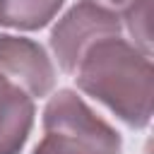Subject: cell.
Returning a JSON list of instances; mask_svg holds the SVG:
<instances>
[{"label":"cell","mask_w":154,"mask_h":154,"mask_svg":"<svg viewBox=\"0 0 154 154\" xmlns=\"http://www.w3.org/2000/svg\"><path fill=\"white\" fill-rule=\"evenodd\" d=\"M79 91L103 103L120 123L142 130L152 120V55L123 34L96 41L72 72Z\"/></svg>","instance_id":"1"},{"label":"cell","mask_w":154,"mask_h":154,"mask_svg":"<svg viewBox=\"0 0 154 154\" xmlns=\"http://www.w3.org/2000/svg\"><path fill=\"white\" fill-rule=\"evenodd\" d=\"M43 137L31 154H123L120 132L75 89H58L43 108Z\"/></svg>","instance_id":"2"},{"label":"cell","mask_w":154,"mask_h":154,"mask_svg":"<svg viewBox=\"0 0 154 154\" xmlns=\"http://www.w3.org/2000/svg\"><path fill=\"white\" fill-rule=\"evenodd\" d=\"M123 34L120 12L94 0H79L72 5L51 31V51L58 67L72 75L84 58V53L101 38Z\"/></svg>","instance_id":"3"},{"label":"cell","mask_w":154,"mask_h":154,"mask_svg":"<svg viewBox=\"0 0 154 154\" xmlns=\"http://www.w3.org/2000/svg\"><path fill=\"white\" fill-rule=\"evenodd\" d=\"M0 72L31 99H43L55 87V65L46 48L26 36L0 34Z\"/></svg>","instance_id":"4"},{"label":"cell","mask_w":154,"mask_h":154,"mask_svg":"<svg viewBox=\"0 0 154 154\" xmlns=\"http://www.w3.org/2000/svg\"><path fill=\"white\" fill-rule=\"evenodd\" d=\"M36 99L0 72V154H19L31 135Z\"/></svg>","instance_id":"5"},{"label":"cell","mask_w":154,"mask_h":154,"mask_svg":"<svg viewBox=\"0 0 154 154\" xmlns=\"http://www.w3.org/2000/svg\"><path fill=\"white\" fill-rule=\"evenodd\" d=\"M65 0H0V26L36 31L51 24Z\"/></svg>","instance_id":"6"},{"label":"cell","mask_w":154,"mask_h":154,"mask_svg":"<svg viewBox=\"0 0 154 154\" xmlns=\"http://www.w3.org/2000/svg\"><path fill=\"white\" fill-rule=\"evenodd\" d=\"M152 0H132L120 10V24L130 34V41L152 55Z\"/></svg>","instance_id":"7"},{"label":"cell","mask_w":154,"mask_h":154,"mask_svg":"<svg viewBox=\"0 0 154 154\" xmlns=\"http://www.w3.org/2000/svg\"><path fill=\"white\" fill-rule=\"evenodd\" d=\"M94 2H101V5H106V7H111V10H123L125 5H130L132 0H94Z\"/></svg>","instance_id":"8"}]
</instances>
